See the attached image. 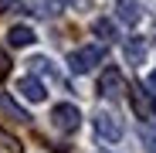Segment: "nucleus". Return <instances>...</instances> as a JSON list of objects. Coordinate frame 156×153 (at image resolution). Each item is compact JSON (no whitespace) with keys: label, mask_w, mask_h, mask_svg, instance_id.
<instances>
[{"label":"nucleus","mask_w":156,"mask_h":153,"mask_svg":"<svg viewBox=\"0 0 156 153\" xmlns=\"http://www.w3.org/2000/svg\"><path fill=\"white\" fill-rule=\"evenodd\" d=\"M105 61V48L102 44H88V48H78V51H71V58H68V68L75 71V75H88L95 65H102Z\"/></svg>","instance_id":"nucleus-1"},{"label":"nucleus","mask_w":156,"mask_h":153,"mask_svg":"<svg viewBox=\"0 0 156 153\" xmlns=\"http://www.w3.org/2000/svg\"><path fill=\"white\" fill-rule=\"evenodd\" d=\"M129 106L146 122L156 119V99H153V92H146V85H129Z\"/></svg>","instance_id":"nucleus-2"},{"label":"nucleus","mask_w":156,"mask_h":153,"mask_svg":"<svg viewBox=\"0 0 156 153\" xmlns=\"http://www.w3.org/2000/svg\"><path fill=\"white\" fill-rule=\"evenodd\" d=\"M95 129H98L102 140L119 143V140H122V119H119L115 112H109V109H98V112H95Z\"/></svg>","instance_id":"nucleus-3"},{"label":"nucleus","mask_w":156,"mask_h":153,"mask_svg":"<svg viewBox=\"0 0 156 153\" xmlns=\"http://www.w3.org/2000/svg\"><path fill=\"white\" fill-rule=\"evenodd\" d=\"M51 119H55V126L61 133H75L78 126H82V112H78V106H71V102H58V106L51 109Z\"/></svg>","instance_id":"nucleus-4"},{"label":"nucleus","mask_w":156,"mask_h":153,"mask_svg":"<svg viewBox=\"0 0 156 153\" xmlns=\"http://www.w3.org/2000/svg\"><path fill=\"white\" fill-rule=\"evenodd\" d=\"M126 92V78H122V71L115 65L109 68H102V78H98V95H105V99H119Z\"/></svg>","instance_id":"nucleus-5"},{"label":"nucleus","mask_w":156,"mask_h":153,"mask_svg":"<svg viewBox=\"0 0 156 153\" xmlns=\"http://www.w3.org/2000/svg\"><path fill=\"white\" fill-rule=\"evenodd\" d=\"M115 17L122 20V24H139V17H143V7H139V0H115Z\"/></svg>","instance_id":"nucleus-6"},{"label":"nucleus","mask_w":156,"mask_h":153,"mask_svg":"<svg viewBox=\"0 0 156 153\" xmlns=\"http://www.w3.org/2000/svg\"><path fill=\"white\" fill-rule=\"evenodd\" d=\"M17 92H20L24 99H27V102H44V95H48V89H44L37 78H31V75L17 82Z\"/></svg>","instance_id":"nucleus-7"},{"label":"nucleus","mask_w":156,"mask_h":153,"mask_svg":"<svg viewBox=\"0 0 156 153\" xmlns=\"http://www.w3.org/2000/svg\"><path fill=\"white\" fill-rule=\"evenodd\" d=\"M122 55H126L129 65H143V61H146V41H143V38H129V41L122 44Z\"/></svg>","instance_id":"nucleus-8"},{"label":"nucleus","mask_w":156,"mask_h":153,"mask_svg":"<svg viewBox=\"0 0 156 153\" xmlns=\"http://www.w3.org/2000/svg\"><path fill=\"white\" fill-rule=\"evenodd\" d=\"M7 41H10L14 48H27V44H34V41H37V34L27 27V24H14V27L7 31Z\"/></svg>","instance_id":"nucleus-9"},{"label":"nucleus","mask_w":156,"mask_h":153,"mask_svg":"<svg viewBox=\"0 0 156 153\" xmlns=\"http://www.w3.org/2000/svg\"><path fill=\"white\" fill-rule=\"evenodd\" d=\"M0 109H4V112H7V116L14 119V122H31V116L24 112V109L17 106V102H14L10 95H0Z\"/></svg>","instance_id":"nucleus-10"},{"label":"nucleus","mask_w":156,"mask_h":153,"mask_svg":"<svg viewBox=\"0 0 156 153\" xmlns=\"http://www.w3.org/2000/svg\"><path fill=\"white\" fill-rule=\"evenodd\" d=\"M92 31H95L102 41H112V38H115V24H112L109 17H98V20L92 24Z\"/></svg>","instance_id":"nucleus-11"},{"label":"nucleus","mask_w":156,"mask_h":153,"mask_svg":"<svg viewBox=\"0 0 156 153\" xmlns=\"http://www.w3.org/2000/svg\"><path fill=\"white\" fill-rule=\"evenodd\" d=\"M34 14H41V17L61 14V0H37V10H34Z\"/></svg>","instance_id":"nucleus-12"},{"label":"nucleus","mask_w":156,"mask_h":153,"mask_svg":"<svg viewBox=\"0 0 156 153\" xmlns=\"http://www.w3.org/2000/svg\"><path fill=\"white\" fill-rule=\"evenodd\" d=\"M139 136H143V143H146V153H156V129H153V126H143Z\"/></svg>","instance_id":"nucleus-13"},{"label":"nucleus","mask_w":156,"mask_h":153,"mask_svg":"<svg viewBox=\"0 0 156 153\" xmlns=\"http://www.w3.org/2000/svg\"><path fill=\"white\" fill-rule=\"evenodd\" d=\"M0 143H4V146H7L10 153H20V143H17V140H14L10 133H4V129H0Z\"/></svg>","instance_id":"nucleus-14"},{"label":"nucleus","mask_w":156,"mask_h":153,"mask_svg":"<svg viewBox=\"0 0 156 153\" xmlns=\"http://www.w3.org/2000/svg\"><path fill=\"white\" fill-rule=\"evenodd\" d=\"M7 75H10V55L0 48V78H7Z\"/></svg>","instance_id":"nucleus-15"},{"label":"nucleus","mask_w":156,"mask_h":153,"mask_svg":"<svg viewBox=\"0 0 156 153\" xmlns=\"http://www.w3.org/2000/svg\"><path fill=\"white\" fill-rule=\"evenodd\" d=\"M10 7H17V0H0V14H4V10H10Z\"/></svg>","instance_id":"nucleus-16"},{"label":"nucleus","mask_w":156,"mask_h":153,"mask_svg":"<svg viewBox=\"0 0 156 153\" xmlns=\"http://www.w3.org/2000/svg\"><path fill=\"white\" fill-rule=\"evenodd\" d=\"M146 85H149V89H153V92H156V68H153V71H149V82H146Z\"/></svg>","instance_id":"nucleus-17"}]
</instances>
